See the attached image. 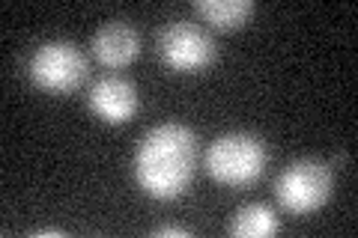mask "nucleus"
Listing matches in <instances>:
<instances>
[{
  "label": "nucleus",
  "mask_w": 358,
  "mask_h": 238,
  "mask_svg": "<svg viewBox=\"0 0 358 238\" xmlns=\"http://www.w3.org/2000/svg\"><path fill=\"white\" fill-rule=\"evenodd\" d=\"M30 81L45 93H72L87 77V57L75 42L51 39L30 54Z\"/></svg>",
  "instance_id": "3"
},
{
  "label": "nucleus",
  "mask_w": 358,
  "mask_h": 238,
  "mask_svg": "<svg viewBox=\"0 0 358 238\" xmlns=\"http://www.w3.org/2000/svg\"><path fill=\"white\" fill-rule=\"evenodd\" d=\"M272 232H278V214L263 202L242 206L230 221V235L236 238H266Z\"/></svg>",
  "instance_id": "9"
},
{
  "label": "nucleus",
  "mask_w": 358,
  "mask_h": 238,
  "mask_svg": "<svg viewBox=\"0 0 358 238\" xmlns=\"http://www.w3.org/2000/svg\"><path fill=\"white\" fill-rule=\"evenodd\" d=\"M331 188H334L331 170L322 161L301 158V161H293L281 170V176L275 182V197L287 211L310 214L329 202Z\"/></svg>",
  "instance_id": "4"
},
{
  "label": "nucleus",
  "mask_w": 358,
  "mask_h": 238,
  "mask_svg": "<svg viewBox=\"0 0 358 238\" xmlns=\"http://www.w3.org/2000/svg\"><path fill=\"white\" fill-rule=\"evenodd\" d=\"M159 51H162V60L171 66V69L200 72L215 60L218 48H215V39H212L209 30H203L197 21L179 18V21H171V24L162 30Z\"/></svg>",
  "instance_id": "5"
},
{
  "label": "nucleus",
  "mask_w": 358,
  "mask_h": 238,
  "mask_svg": "<svg viewBox=\"0 0 358 238\" xmlns=\"http://www.w3.org/2000/svg\"><path fill=\"white\" fill-rule=\"evenodd\" d=\"M194 9L215 30H236L254 15L251 0H197Z\"/></svg>",
  "instance_id": "8"
},
{
  "label": "nucleus",
  "mask_w": 358,
  "mask_h": 238,
  "mask_svg": "<svg viewBox=\"0 0 358 238\" xmlns=\"http://www.w3.org/2000/svg\"><path fill=\"white\" fill-rule=\"evenodd\" d=\"M266 167V146L260 137L245 131L221 134L206 149V170L221 185H248Z\"/></svg>",
  "instance_id": "2"
},
{
  "label": "nucleus",
  "mask_w": 358,
  "mask_h": 238,
  "mask_svg": "<svg viewBox=\"0 0 358 238\" xmlns=\"http://www.w3.org/2000/svg\"><path fill=\"white\" fill-rule=\"evenodd\" d=\"M87 105L108 126H122L129 122L134 113H138V87H134L129 77L120 75H105L90 87L87 93Z\"/></svg>",
  "instance_id": "6"
},
{
  "label": "nucleus",
  "mask_w": 358,
  "mask_h": 238,
  "mask_svg": "<svg viewBox=\"0 0 358 238\" xmlns=\"http://www.w3.org/2000/svg\"><path fill=\"white\" fill-rule=\"evenodd\" d=\"M36 235H63L60 230H36Z\"/></svg>",
  "instance_id": "11"
},
{
  "label": "nucleus",
  "mask_w": 358,
  "mask_h": 238,
  "mask_svg": "<svg viewBox=\"0 0 358 238\" xmlns=\"http://www.w3.org/2000/svg\"><path fill=\"white\" fill-rule=\"evenodd\" d=\"M167 235L188 238V235H192V230H188V226H179V223H167V226H159V230H155V238H167Z\"/></svg>",
  "instance_id": "10"
},
{
  "label": "nucleus",
  "mask_w": 358,
  "mask_h": 238,
  "mask_svg": "<svg viewBox=\"0 0 358 238\" xmlns=\"http://www.w3.org/2000/svg\"><path fill=\"white\" fill-rule=\"evenodd\" d=\"M197 164L194 131L182 122H162L141 137L134 149V179L152 200H176L185 194Z\"/></svg>",
  "instance_id": "1"
},
{
  "label": "nucleus",
  "mask_w": 358,
  "mask_h": 238,
  "mask_svg": "<svg viewBox=\"0 0 358 238\" xmlns=\"http://www.w3.org/2000/svg\"><path fill=\"white\" fill-rule=\"evenodd\" d=\"M93 54L96 60L108 69H122L141 54V33L129 21H108L96 30L93 36Z\"/></svg>",
  "instance_id": "7"
}]
</instances>
